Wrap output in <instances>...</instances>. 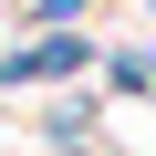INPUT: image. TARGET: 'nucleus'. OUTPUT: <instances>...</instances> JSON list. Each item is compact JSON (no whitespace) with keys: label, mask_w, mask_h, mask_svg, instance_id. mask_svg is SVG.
Instances as JSON below:
<instances>
[{"label":"nucleus","mask_w":156,"mask_h":156,"mask_svg":"<svg viewBox=\"0 0 156 156\" xmlns=\"http://www.w3.org/2000/svg\"><path fill=\"white\" fill-rule=\"evenodd\" d=\"M83 62H94V42L52 31V42H31V52H11V62H0V83H31V73H83Z\"/></svg>","instance_id":"nucleus-1"},{"label":"nucleus","mask_w":156,"mask_h":156,"mask_svg":"<svg viewBox=\"0 0 156 156\" xmlns=\"http://www.w3.org/2000/svg\"><path fill=\"white\" fill-rule=\"evenodd\" d=\"M115 83H125V94H146V104H156V62H146V52H125V62H115Z\"/></svg>","instance_id":"nucleus-2"}]
</instances>
